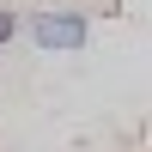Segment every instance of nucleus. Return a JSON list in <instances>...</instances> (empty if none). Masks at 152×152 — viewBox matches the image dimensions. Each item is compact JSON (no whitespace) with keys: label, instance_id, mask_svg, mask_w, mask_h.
I'll return each mask as SVG.
<instances>
[{"label":"nucleus","instance_id":"1","mask_svg":"<svg viewBox=\"0 0 152 152\" xmlns=\"http://www.w3.org/2000/svg\"><path fill=\"white\" fill-rule=\"evenodd\" d=\"M31 37H37V49H85L91 18L73 6H43V12H31Z\"/></svg>","mask_w":152,"mask_h":152},{"label":"nucleus","instance_id":"2","mask_svg":"<svg viewBox=\"0 0 152 152\" xmlns=\"http://www.w3.org/2000/svg\"><path fill=\"white\" fill-rule=\"evenodd\" d=\"M12 37H18V12H6V6H0V49H6Z\"/></svg>","mask_w":152,"mask_h":152}]
</instances>
